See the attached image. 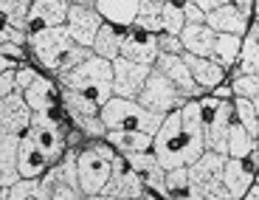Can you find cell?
<instances>
[{
    "label": "cell",
    "instance_id": "6da1fadb",
    "mask_svg": "<svg viewBox=\"0 0 259 200\" xmlns=\"http://www.w3.org/2000/svg\"><path fill=\"white\" fill-rule=\"evenodd\" d=\"M152 155L166 172L192 167L206 155V133H203V110L200 102H186L183 110L169 113L163 127L158 130Z\"/></svg>",
    "mask_w": 259,
    "mask_h": 200
},
{
    "label": "cell",
    "instance_id": "7a4b0ae2",
    "mask_svg": "<svg viewBox=\"0 0 259 200\" xmlns=\"http://www.w3.org/2000/svg\"><path fill=\"white\" fill-rule=\"evenodd\" d=\"M59 85H62V91H73L88 102H93L96 107H104L113 99V62L93 54L76 71L59 76Z\"/></svg>",
    "mask_w": 259,
    "mask_h": 200
},
{
    "label": "cell",
    "instance_id": "3957f363",
    "mask_svg": "<svg viewBox=\"0 0 259 200\" xmlns=\"http://www.w3.org/2000/svg\"><path fill=\"white\" fill-rule=\"evenodd\" d=\"M102 122L107 133H147V136H158V130L163 127L166 116L149 113L133 99H118L113 96L110 102L102 107Z\"/></svg>",
    "mask_w": 259,
    "mask_h": 200
},
{
    "label": "cell",
    "instance_id": "277c9868",
    "mask_svg": "<svg viewBox=\"0 0 259 200\" xmlns=\"http://www.w3.org/2000/svg\"><path fill=\"white\" fill-rule=\"evenodd\" d=\"M118 158L121 152L113 149L110 144H91V147L79 149V183H82L84 197H99L104 192Z\"/></svg>",
    "mask_w": 259,
    "mask_h": 200
},
{
    "label": "cell",
    "instance_id": "5b68a950",
    "mask_svg": "<svg viewBox=\"0 0 259 200\" xmlns=\"http://www.w3.org/2000/svg\"><path fill=\"white\" fill-rule=\"evenodd\" d=\"M226 155L206 152L200 161L189 167L192 181V200H231L226 192Z\"/></svg>",
    "mask_w": 259,
    "mask_h": 200
},
{
    "label": "cell",
    "instance_id": "8992f818",
    "mask_svg": "<svg viewBox=\"0 0 259 200\" xmlns=\"http://www.w3.org/2000/svg\"><path fill=\"white\" fill-rule=\"evenodd\" d=\"M39 194L42 200H84L82 183H79V152L65 155L39 178Z\"/></svg>",
    "mask_w": 259,
    "mask_h": 200
},
{
    "label": "cell",
    "instance_id": "52a82bcc",
    "mask_svg": "<svg viewBox=\"0 0 259 200\" xmlns=\"http://www.w3.org/2000/svg\"><path fill=\"white\" fill-rule=\"evenodd\" d=\"M203 110V133H206V152H217L228 158V133L234 122V107L214 96L200 99Z\"/></svg>",
    "mask_w": 259,
    "mask_h": 200
},
{
    "label": "cell",
    "instance_id": "ba28073f",
    "mask_svg": "<svg viewBox=\"0 0 259 200\" xmlns=\"http://www.w3.org/2000/svg\"><path fill=\"white\" fill-rule=\"evenodd\" d=\"M141 107H147L149 113H158V116H169V113H175V110H183L186 107L189 99L183 96L181 91H178L175 85L169 82L166 76H163L161 71H155L152 68V73H149L147 85H144L141 96L136 99Z\"/></svg>",
    "mask_w": 259,
    "mask_h": 200
},
{
    "label": "cell",
    "instance_id": "9c48e42d",
    "mask_svg": "<svg viewBox=\"0 0 259 200\" xmlns=\"http://www.w3.org/2000/svg\"><path fill=\"white\" fill-rule=\"evenodd\" d=\"M28 43H31L37 59L46 65L48 71H54V73L62 71L65 57H68L73 48H76V43H73V37L68 34V28H65V26H59V28H46V31L31 34V37H28Z\"/></svg>",
    "mask_w": 259,
    "mask_h": 200
},
{
    "label": "cell",
    "instance_id": "30bf717a",
    "mask_svg": "<svg viewBox=\"0 0 259 200\" xmlns=\"http://www.w3.org/2000/svg\"><path fill=\"white\" fill-rule=\"evenodd\" d=\"M65 28H68V34L73 37L76 46L93 51V43H96L99 31L104 28V17L99 14L96 3L76 0V3H71V9H68V23H65Z\"/></svg>",
    "mask_w": 259,
    "mask_h": 200
},
{
    "label": "cell",
    "instance_id": "8fae6325",
    "mask_svg": "<svg viewBox=\"0 0 259 200\" xmlns=\"http://www.w3.org/2000/svg\"><path fill=\"white\" fill-rule=\"evenodd\" d=\"M149 73H152V68H147V65L130 62V59H116L113 62V96L136 102L141 96Z\"/></svg>",
    "mask_w": 259,
    "mask_h": 200
},
{
    "label": "cell",
    "instance_id": "7c38bea8",
    "mask_svg": "<svg viewBox=\"0 0 259 200\" xmlns=\"http://www.w3.org/2000/svg\"><path fill=\"white\" fill-rule=\"evenodd\" d=\"M158 57H161V46H158L155 34L144 31V28L133 26L124 31V46H121V59L130 62L147 65V68H155Z\"/></svg>",
    "mask_w": 259,
    "mask_h": 200
},
{
    "label": "cell",
    "instance_id": "4fadbf2b",
    "mask_svg": "<svg viewBox=\"0 0 259 200\" xmlns=\"http://www.w3.org/2000/svg\"><path fill=\"white\" fill-rule=\"evenodd\" d=\"M34 110L28 107L23 93L0 99V133L3 136H23V130H31Z\"/></svg>",
    "mask_w": 259,
    "mask_h": 200
},
{
    "label": "cell",
    "instance_id": "5bb4252c",
    "mask_svg": "<svg viewBox=\"0 0 259 200\" xmlns=\"http://www.w3.org/2000/svg\"><path fill=\"white\" fill-rule=\"evenodd\" d=\"M102 194L104 197H116V200H141L144 194H147V186H144L141 178L127 167V158L121 155L116 161V167H113L110 183L104 186Z\"/></svg>",
    "mask_w": 259,
    "mask_h": 200
},
{
    "label": "cell",
    "instance_id": "9a60e30c",
    "mask_svg": "<svg viewBox=\"0 0 259 200\" xmlns=\"http://www.w3.org/2000/svg\"><path fill=\"white\" fill-rule=\"evenodd\" d=\"M155 71H161L163 76L169 79V82L175 85L178 91L183 93V96L189 99V102H197V99L203 96V91L197 88V82H194L192 71H189V65L183 62V57H172V54H161L155 62Z\"/></svg>",
    "mask_w": 259,
    "mask_h": 200
},
{
    "label": "cell",
    "instance_id": "2e32d148",
    "mask_svg": "<svg viewBox=\"0 0 259 200\" xmlns=\"http://www.w3.org/2000/svg\"><path fill=\"white\" fill-rule=\"evenodd\" d=\"M127 167L144 181V186L149 192L161 194L166 200V169L158 164V158L152 152H138V155H127Z\"/></svg>",
    "mask_w": 259,
    "mask_h": 200
},
{
    "label": "cell",
    "instance_id": "e0dca14e",
    "mask_svg": "<svg viewBox=\"0 0 259 200\" xmlns=\"http://www.w3.org/2000/svg\"><path fill=\"white\" fill-rule=\"evenodd\" d=\"M68 9L71 3L65 0H37L31 3V14H28V31H46V28H59L68 23Z\"/></svg>",
    "mask_w": 259,
    "mask_h": 200
},
{
    "label": "cell",
    "instance_id": "ac0fdd59",
    "mask_svg": "<svg viewBox=\"0 0 259 200\" xmlns=\"http://www.w3.org/2000/svg\"><path fill=\"white\" fill-rule=\"evenodd\" d=\"M20 141L23 136H3L0 133V186L12 189L23 181L20 175Z\"/></svg>",
    "mask_w": 259,
    "mask_h": 200
},
{
    "label": "cell",
    "instance_id": "d6986e66",
    "mask_svg": "<svg viewBox=\"0 0 259 200\" xmlns=\"http://www.w3.org/2000/svg\"><path fill=\"white\" fill-rule=\"evenodd\" d=\"M206 26L211 28L214 34H234V37H245L248 31V17L237 9V3H228L223 0V6L214 14H208Z\"/></svg>",
    "mask_w": 259,
    "mask_h": 200
},
{
    "label": "cell",
    "instance_id": "ffe728a7",
    "mask_svg": "<svg viewBox=\"0 0 259 200\" xmlns=\"http://www.w3.org/2000/svg\"><path fill=\"white\" fill-rule=\"evenodd\" d=\"M183 62L189 65V71H192L194 82H197V88H200L203 93H206V91H217V88L223 85V76H226V71H223L220 65L214 62V59H203V57L183 54Z\"/></svg>",
    "mask_w": 259,
    "mask_h": 200
},
{
    "label": "cell",
    "instance_id": "44dd1931",
    "mask_svg": "<svg viewBox=\"0 0 259 200\" xmlns=\"http://www.w3.org/2000/svg\"><path fill=\"white\" fill-rule=\"evenodd\" d=\"M48 169H51V164L42 155V149L34 144L31 136H23V141H20V175L26 181H39Z\"/></svg>",
    "mask_w": 259,
    "mask_h": 200
},
{
    "label": "cell",
    "instance_id": "7402d4cb",
    "mask_svg": "<svg viewBox=\"0 0 259 200\" xmlns=\"http://www.w3.org/2000/svg\"><path fill=\"white\" fill-rule=\"evenodd\" d=\"M256 183V175L251 172L248 161H237L228 158L226 164V192L231 200H245V194L251 192V186Z\"/></svg>",
    "mask_w": 259,
    "mask_h": 200
},
{
    "label": "cell",
    "instance_id": "603a6c76",
    "mask_svg": "<svg viewBox=\"0 0 259 200\" xmlns=\"http://www.w3.org/2000/svg\"><path fill=\"white\" fill-rule=\"evenodd\" d=\"M181 39H183L186 54H192V57H203V59H211L214 57L217 34H214L208 26H186V28H183V34H181Z\"/></svg>",
    "mask_w": 259,
    "mask_h": 200
},
{
    "label": "cell",
    "instance_id": "cb8c5ba5",
    "mask_svg": "<svg viewBox=\"0 0 259 200\" xmlns=\"http://www.w3.org/2000/svg\"><path fill=\"white\" fill-rule=\"evenodd\" d=\"M99 14L104 17V23L110 26H136L138 14H141V3H133V0H110V3H96Z\"/></svg>",
    "mask_w": 259,
    "mask_h": 200
},
{
    "label": "cell",
    "instance_id": "d4e9b609",
    "mask_svg": "<svg viewBox=\"0 0 259 200\" xmlns=\"http://www.w3.org/2000/svg\"><path fill=\"white\" fill-rule=\"evenodd\" d=\"M107 144L127 158V155H138V152H152L155 136H147V133H107Z\"/></svg>",
    "mask_w": 259,
    "mask_h": 200
},
{
    "label": "cell",
    "instance_id": "484cf974",
    "mask_svg": "<svg viewBox=\"0 0 259 200\" xmlns=\"http://www.w3.org/2000/svg\"><path fill=\"white\" fill-rule=\"evenodd\" d=\"M121 46H124V31L104 23V28L99 31L96 43H93V54L107 59V62H116V59H121Z\"/></svg>",
    "mask_w": 259,
    "mask_h": 200
},
{
    "label": "cell",
    "instance_id": "4316f807",
    "mask_svg": "<svg viewBox=\"0 0 259 200\" xmlns=\"http://www.w3.org/2000/svg\"><path fill=\"white\" fill-rule=\"evenodd\" d=\"M23 96H26L28 107H31L34 113H51L54 102H57V85H54L51 79L39 76Z\"/></svg>",
    "mask_w": 259,
    "mask_h": 200
},
{
    "label": "cell",
    "instance_id": "83f0119b",
    "mask_svg": "<svg viewBox=\"0 0 259 200\" xmlns=\"http://www.w3.org/2000/svg\"><path fill=\"white\" fill-rule=\"evenodd\" d=\"M256 149H259V144L253 141V138L245 133V127L234 118V122H231V133H228V158L248 161L251 155H256Z\"/></svg>",
    "mask_w": 259,
    "mask_h": 200
},
{
    "label": "cell",
    "instance_id": "f1b7e54d",
    "mask_svg": "<svg viewBox=\"0 0 259 200\" xmlns=\"http://www.w3.org/2000/svg\"><path fill=\"white\" fill-rule=\"evenodd\" d=\"M242 39L245 37H234V34H217V46H214V62L220 65L223 71L231 68L234 62H240L242 54Z\"/></svg>",
    "mask_w": 259,
    "mask_h": 200
},
{
    "label": "cell",
    "instance_id": "f546056e",
    "mask_svg": "<svg viewBox=\"0 0 259 200\" xmlns=\"http://www.w3.org/2000/svg\"><path fill=\"white\" fill-rule=\"evenodd\" d=\"M136 26L144 28V31H149V34H155V37L163 34V3L161 0H144Z\"/></svg>",
    "mask_w": 259,
    "mask_h": 200
},
{
    "label": "cell",
    "instance_id": "4dcf8cb0",
    "mask_svg": "<svg viewBox=\"0 0 259 200\" xmlns=\"http://www.w3.org/2000/svg\"><path fill=\"white\" fill-rule=\"evenodd\" d=\"M166 200H192V181H189V167L166 172Z\"/></svg>",
    "mask_w": 259,
    "mask_h": 200
},
{
    "label": "cell",
    "instance_id": "1f68e13d",
    "mask_svg": "<svg viewBox=\"0 0 259 200\" xmlns=\"http://www.w3.org/2000/svg\"><path fill=\"white\" fill-rule=\"evenodd\" d=\"M234 118H237V122L245 127L248 136L259 144V113H256V107H253V102L237 99V102H234Z\"/></svg>",
    "mask_w": 259,
    "mask_h": 200
},
{
    "label": "cell",
    "instance_id": "d6a6232c",
    "mask_svg": "<svg viewBox=\"0 0 259 200\" xmlns=\"http://www.w3.org/2000/svg\"><path fill=\"white\" fill-rule=\"evenodd\" d=\"M240 73L245 76H259V39L251 31L242 39V54H240Z\"/></svg>",
    "mask_w": 259,
    "mask_h": 200
},
{
    "label": "cell",
    "instance_id": "836d02e7",
    "mask_svg": "<svg viewBox=\"0 0 259 200\" xmlns=\"http://www.w3.org/2000/svg\"><path fill=\"white\" fill-rule=\"evenodd\" d=\"M186 26H189V23H186V14H183V6H175V3H163V34L181 37Z\"/></svg>",
    "mask_w": 259,
    "mask_h": 200
},
{
    "label": "cell",
    "instance_id": "e575fe53",
    "mask_svg": "<svg viewBox=\"0 0 259 200\" xmlns=\"http://www.w3.org/2000/svg\"><path fill=\"white\" fill-rule=\"evenodd\" d=\"M0 200H42L39 194V181H23L12 189H3L0 186Z\"/></svg>",
    "mask_w": 259,
    "mask_h": 200
},
{
    "label": "cell",
    "instance_id": "d590c367",
    "mask_svg": "<svg viewBox=\"0 0 259 200\" xmlns=\"http://www.w3.org/2000/svg\"><path fill=\"white\" fill-rule=\"evenodd\" d=\"M231 88H234V96L237 99L253 102V99L259 96V76H245V73H240V76L231 82Z\"/></svg>",
    "mask_w": 259,
    "mask_h": 200
},
{
    "label": "cell",
    "instance_id": "8d00e7d4",
    "mask_svg": "<svg viewBox=\"0 0 259 200\" xmlns=\"http://www.w3.org/2000/svg\"><path fill=\"white\" fill-rule=\"evenodd\" d=\"M71 118H73V124L82 130L84 136H91V138H107V127H104L102 116H71Z\"/></svg>",
    "mask_w": 259,
    "mask_h": 200
},
{
    "label": "cell",
    "instance_id": "74e56055",
    "mask_svg": "<svg viewBox=\"0 0 259 200\" xmlns=\"http://www.w3.org/2000/svg\"><path fill=\"white\" fill-rule=\"evenodd\" d=\"M158 46H161V54H172V57H183L186 54L183 39L172 37V34H158Z\"/></svg>",
    "mask_w": 259,
    "mask_h": 200
},
{
    "label": "cell",
    "instance_id": "f35d334b",
    "mask_svg": "<svg viewBox=\"0 0 259 200\" xmlns=\"http://www.w3.org/2000/svg\"><path fill=\"white\" fill-rule=\"evenodd\" d=\"M183 14H186V23L189 26H206V12H203L200 6H197V0H189V3H183Z\"/></svg>",
    "mask_w": 259,
    "mask_h": 200
},
{
    "label": "cell",
    "instance_id": "ab89813d",
    "mask_svg": "<svg viewBox=\"0 0 259 200\" xmlns=\"http://www.w3.org/2000/svg\"><path fill=\"white\" fill-rule=\"evenodd\" d=\"M28 37H31V34L20 31V28H12V26H6V23H3V28H0V43H12V46L23 48V43H26Z\"/></svg>",
    "mask_w": 259,
    "mask_h": 200
},
{
    "label": "cell",
    "instance_id": "60d3db41",
    "mask_svg": "<svg viewBox=\"0 0 259 200\" xmlns=\"http://www.w3.org/2000/svg\"><path fill=\"white\" fill-rule=\"evenodd\" d=\"M37 79H39V73L34 71V68H28V65H23V68L17 71V93H26Z\"/></svg>",
    "mask_w": 259,
    "mask_h": 200
},
{
    "label": "cell",
    "instance_id": "b9f144b4",
    "mask_svg": "<svg viewBox=\"0 0 259 200\" xmlns=\"http://www.w3.org/2000/svg\"><path fill=\"white\" fill-rule=\"evenodd\" d=\"M0 57L14 59V62H23V48L12 46V43H0Z\"/></svg>",
    "mask_w": 259,
    "mask_h": 200
},
{
    "label": "cell",
    "instance_id": "7bdbcfd3",
    "mask_svg": "<svg viewBox=\"0 0 259 200\" xmlns=\"http://www.w3.org/2000/svg\"><path fill=\"white\" fill-rule=\"evenodd\" d=\"M234 93V88L231 85H220L217 91H214V99H220V102H228V96Z\"/></svg>",
    "mask_w": 259,
    "mask_h": 200
},
{
    "label": "cell",
    "instance_id": "ee69618b",
    "mask_svg": "<svg viewBox=\"0 0 259 200\" xmlns=\"http://www.w3.org/2000/svg\"><path fill=\"white\" fill-rule=\"evenodd\" d=\"M237 9H240V12H242V14H245V17H248V14L253 12V3H248V0H240V3H237Z\"/></svg>",
    "mask_w": 259,
    "mask_h": 200
},
{
    "label": "cell",
    "instance_id": "f6af8a7d",
    "mask_svg": "<svg viewBox=\"0 0 259 200\" xmlns=\"http://www.w3.org/2000/svg\"><path fill=\"white\" fill-rule=\"evenodd\" d=\"M245 200H259V183H253V186H251V192L245 194Z\"/></svg>",
    "mask_w": 259,
    "mask_h": 200
},
{
    "label": "cell",
    "instance_id": "bcb514c9",
    "mask_svg": "<svg viewBox=\"0 0 259 200\" xmlns=\"http://www.w3.org/2000/svg\"><path fill=\"white\" fill-rule=\"evenodd\" d=\"M251 34H253V37L259 39V23H253V26H251Z\"/></svg>",
    "mask_w": 259,
    "mask_h": 200
},
{
    "label": "cell",
    "instance_id": "7dc6e473",
    "mask_svg": "<svg viewBox=\"0 0 259 200\" xmlns=\"http://www.w3.org/2000/svg\"><path fill=\"white\" fill-rule=\"evenodd\" d=\"M84 200H116V197H104V194H99V197H84Z\"/></svg>",
    "mask_w": 259,
    "mask_h": 200
},
{
    "label": "cell",
    "instance_id": "c3c4849f",
    "mask_svg": "<svg viewBox=\"0 0 259 200\" xmlns=\"http://www.w3.org/2000/svg\"><path fill=\"white\" fill-rule=\"evenodd\" d=\"M253 107H256V113H259V96H256V99H253Z\"/></svg>",
    "mask_w": 259,
    "mask_h": 200
},
{
    "label": "cell",
    "instance_id": "681fc988",
    "mask_svg": "<svg viewBox=\"0 0 259 200\" xmlns=\"http://www.w3.org/2000/svg\"><path fill=\"white\" fill-rule=\"evenodd\" d=\"M141 200H155V197H149V194H144V197Z\"/></svg>",
    "mask_w": 259,
    "mask_h": 200
},
{
    "label": "cell",
    "instance_id": "f907efd6",
    "mask_svg": "<svg viewBox=\"0 0 259 200\" xmlns=\"http://www.w3.org/2000/svg\"><path fill=\"white\" fill-rule=\"evenodd\" d=\"M256 183H259V172H256Z\"/></svg>",
    "mask_w": 259,
    "mask_h": 200
}]
</instances>
